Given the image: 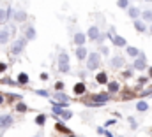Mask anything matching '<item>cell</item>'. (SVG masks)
Returning <instances> with one entry per match:
<instances>
[{"instance_id":"8992f818","label":"cell","mask_w":152,"mask_h":137,"mask_svg":"<svg viewBox=\"0 0 152 137\" xmlns=\"http://www.w3.org/2000/svg\"><path fill=\"white\" fill-rule=\"evenodd\" d=\"M11 125H12V116L2 114V116H0V128H9Z\"/></svg>"},{"instance_id":"7c38bea8","label":"cell","mask_w":152,"mask_h":137,"mask_svg":"<svg viewBox=\"0 0 152 137\" xmlns=\"http://www.w3.org/2000/svg\"><path fill=\"white\" fill-rule=\"evenodd\" d=\"M14 19H16L18 23L25 21V19H27V12H25V11H16V12H14Z\"/></svg>"},{"instance_id":"6da1fadb","label":"cell","mask_w":152,"mask_h":137,"mask_svg":"<svg viewBox=\"0 0 152 137\" xmlns=\"http://www.w3.org/2000/svg\"><path fill=\"white\" fill-rule=\"evenodd\" d=\"M101 65V55L99 53H90L87 55V68L88 70H96Z\"/></svg>"},{"instance_id":"5b68a950","label":"cell","mask_w":152,"mask_h":137,"mask_svg":"<svg viewBox=\"0 0 152 137\" xmlns=\"http://www.w3.org/2000/svg\"><path fill=\"white\" fill-rule=\"evenodd\" d=\"M108 95L106 93H99V95H94L92 97V100H94V105L96 107H99V105H104V102H108Z\"/></svg>"},{"instance_id":"ba28073f","label":"cell","mask_w":152,"mask_h":137,"mask_svg":"<svg viewBox=\"0 0 152 137\" xmlns=\"http://www.w3.org/2000/svg\"><path fill=\"white\" fill-rule=\"evenodd\" d=\"M66 107H67V104H62V102H53L51 104V109H53V112H55L57 116H60L62 109H66Z\"/></svg>"},{"instance_id":"1f68e13d","label":"cell","mask_w":152,"mask_h":137,"mask_svg":"<svg viewBox=\"0 0 152 137\" xmlns=\"http://www.w3.org/2000/svg\"><path fill=\"white\" fill-rule=\"evenodd\" d=\"M57 128H58V130H64L66 134H71V132H69V130H67V128H66V127L62 125V123H58V125H57Z\"/></svg>"},{"instance_id":"8fae6325","label":"cell","mask_w":152,"mask_h":137,"mask_svg":"<svg viewBox=\"0 0 152 137\" xmlns=\"http://www.w3.org/2000/svg\"><path fill=\"white\" fill-rule=\"evenodd\" d=\"M85 90H87V86H85L83 83H76L75 88H73V92H75L76 95H83V93H85Z\"/></svg>"},{"instance_id":"4316f807","label":"cell","mask_w":152,"mask_h":137,"mask_svg":"<svg viewBox=\"0 0 152 137\" xmlns=\"http://www.w3.org/2000/svg\"><path fill=\"white\" fill-rule=\"evenodd\" d=\"M117 5H118L120 9H127V7H129V0H118Z\"/></svg>"},{"instance_id":"d6a6232c","label":"cell","mask_w":152,"mask_h":137,"mask_svg":"<svg viewBox=\"0 0 152 137\" xmlns=\"http://www.w3.org/2000/svg\"><path fill=\"white\" fill-rule=\"evenodd\" d=\"M101 53H103V55H108V53H110V49H108L106 46H103V48H101Z\"/></svg>"},{"instance_id":"9c48e42d","label":"cell","mask_w":152,"mask_h":137,"mask_svg":"<svg viewBox=\"0 0 152 137\" xmlns=\"http://www.w3.org/2000/svg\"><path fill=\"white\" fill-rule=\"evenodd\" d=\"M75 51H76V58H78V60H85L87 55H88V51H87L83 46H78V49H75Z\"/></svg>"},{"instance_id":"30bf717a","label":"cell","mask_w":152,"mask_h":137,"mask_svg":"<svg viewBox=\"0 0 152 137\" xmlns=\"http://www.w3.org/2000/svg\"><path fill=\"white\" fill-rule=\"evenodd\" d=\"M108 37H110V39L113 40L115 46H120V48H122V46H126V39H122V37H118V35H113V32L108 35Z\"/></svg>"},{"instance_id":"f35d334b","label":"cell","mask_w":152,"mask_h":137,"mask_svg":"<svg viewBox=\"0 0 152 137\" xmlns=\"http://www.w3.org/2000/svg\"><path fill=\"white\" fill-rule=\"evenodd\" d=\"M149 74H151V76H152V68H151V70H149Z\"/></svg>"},{"instance_id":"5bb4252c","label":"cell","mask_w":152,"mask_h":137,"mask_svg":"<svg viewBox=\"0 0 152 137\" xmlns=\"http://www.w3.org/2000/svg\"><path fill=\"white\" fill-rule=\"evenodd\" d=\"M134 28L138 30V32H147V27H145V23L143 21H140V19H134Z\"/></svg>"},{"instance_id":"60d3db41","label":"cell","mask_w":152,"mask_h":137,"mask_svg":"<svg viewBox=\"0 0 152 137\" xmlns=\"http://www.w3.org/2000/svg\"><path fill=\"white\" fill-rule=\"evenodd\" d=\"M69 137H73V136H69Z\"/></svg>"},{"instance_id":"277c9868","label":"cell","mask_w":152,"mask_h":137,"mask_svg":"<svg viewBox=\"0 0 152 137\" xmlns=\"http://www.w3.org/2000/svg\"><path fill=\"white\" fill-rule=\"evenodd\" d=\"M147 67V60H145V55H138L136 56V60H134V68L136 70H143V68Z\"/></svg>"},{"instance_id":"e0dca14e","label":"cell","mask_w":152,"mask_h":137,"mask_svg":"<svg viewBox=\"0 0 152 137\" xmlns=\"http://www.w3.org/2000/svg\"><path fill=\"white\" fill-rule=\"evenodd\" d=\"M96 79H97V83H99V84H104V83H108V76H106V72H99Z\"/></svg>"},{"instance_id":"d590c367","label":"cell","mask_w":152,"mask_h":137,"mask_svg":"<svg viewBox=\"0 0 152 137\" xmlns=\"http://www.w3.org/2000/svg\"><path fill=\"white\" fill-rule=\"evenodd\" d=\"M115 123V120H108V121H106V127H110V125H113Z\"/></svg>"},{"instance_id":"7a4b0ae2","label":"cell","mask_w":152,"mask_h":137,"mask_svg":"<svg viewBox=\"0 0 152 137\" xmlns=\"http://www.w3.org/2000/svg\"><path fill=\"white\" fill-rule=\"evenodd\" d=\"M58 70L60 72H69V56L66 51H62L58 55Z\"/></svg>"},{"instance_id":"4fadbf2b","label":"cell","mask_w":152,"mask_h":137,"mask_svg":"<svg viewBox=\"0 0 152 137\" xmlns=\"http://www.w3.org/2000/svg\"><path fill=\"white\" fill-rule=\"evenodd\" d=\"M126 53H127L129 56H133V58H136V56L140 55L138 48H134V46H127V48H126Z\"/></svg>"},{"instance_id":"2e32d148","label":"cell","mask_w":152,"mask_h":137,"mask_svg":"<svg viewBox=\"0 0 152 137\" xmlns=\"http://www.w3.org/2000/svg\"><path fill=\"white\" fill-rule=\"evenodd\" d=\"M85 40H87V35H83V34H76L75 35V42L78 44V46H83Z\"/></svg>"},{"instance_id":"603a6c76","label":"cell","mask_w":152,"mask_h":137,"mask_svg":"<svg viewBox=\"0 0 152 137\" xmlns=\"http://www.w3.org/2000/svg\"><path fill=\"white\" fill-rule=\"evenodd\" d=\"M18 83H21V84H27V83H28V76H27L25 72H21V74L18 76Z\"/></svg>"},{"instance_id":"836d02e7","label":"cell","mask_w":152,"mask_h":137,"mask_svg":"<svg viewBox=\"0 0 152 137\" xmlns=\"http://www.w3.org/2000/svg\"><path fill=\"white\" fill-rule=\"evenodd\" d=\"M55 88H57V90H64V83H60V81H58V83L55 84Z\"/></svg>"},{"instance_id":"52a82bcc","label":"cell","mask_w":152,"mask_h":137,"mask_svg":"<svg viewBox=\"0 0 152 137\" xmlns=\"http://www.w3.org/2000/svg\"><path fill=\"white\" fill-rule=\"evenodd\" d=\"M99 28H97V27H90V28H88V32H87V37H88V39H90V40H97V39H99Z\"/></svg>"},{"instance_id":"f1b7e54d","label":"cell","mask_w":152,"mask_h":137,"mask_svg":"<svg viewBox=\"0 0 152 137\" xmlns=\"http://www.w3.org/2000/svg\"><path fill=\"white\" fill-rule=\"evenodd\" d=\"M5 21H7V14L4 9H0V23H5Z\"/></svg>"},{"instance_id":"ab89813d","label":"cell","mask_w":152,"mask_h":137,"mask_svg":"<svg viewBox=\"0 0 152 137\" xmlns=\"http://www.w3.org/2000/svg\"><path fill=\"white\" fill-rule=\"evenodd\" d=\"M151 34H152V25H151Z\"/></svg>"},{"instance_id":"9a60e30c","label":"cell","mask_w":152,"mask_h":137,"mask_svg":"<svg viewBox=\"0 0 152 137\" xmlns=\"http://www.w3.org/2000/svg\"><path fill=\"white\" fill-rule=\"evenodd\" d=\"M9 30L7 28H4V30H0V44H5L7 40H9Z\"/></svg>"},{"instance_id":"8d00e7d4","label":"cell","mask_w":152,"mask_h":137,"mask_svg":"<svg viewBox=\"0 0 152 137\" xmlns=\"http://www.w3.org/2000/svg\"><path fill=\"white\" fill-rule=\"evenodd\" d=\"M5 70V63H0V72H4Z\"/></svg>"},{"instance_id":"4dcf8cb0","label":"cell","mask_w":152,"mask_h":137,"mask_svg":"<svg viewBox=\"0 0 152 137\" xmlns=\"http://www.w3.org/2000/svg\"><path fill=\"white\" fill-rule=\"evenodd\" d=\"M36 93H37V95H41V97H46V99L50 97V93H48V92H44V90H37Z\"/></svg>"},{"instance_id":"7402d4cb","label":"cell","mask_w":152,"mask_h":137,"mask_svg":"<svg viewBox=\"0 0 152 137\" xmlns=\"http://www.w3.org/2000/svg\"><path fill=\"white\" fill-rule=\"evenodd\" d=\"M25 39H27V40H32V39H36V28H32V27H30V28L27 30V37H25Z\"/></svg>"},{"instance_id":"ffe728a7","label":"cell","mask_w":152,"mask_h":137,"mask_svg":"<svg viewBox=\"0 0 152 137\" xmlns=\"http://www.w3.org/2000/svg\"><path fill=\"white\" fill-rule=\"evenodd\" d=\"M136 109H138L140 112H143V111H147V109H149V104L145 102V100H142V102L136 104Z\"/></svg>"},{"instance_id":"44dd1931","label":"cell","mask_w":152,"mask_h":137,"mask_svg":"<svg viewBox=\"0 0 152 137\" xmlns=\"http://www.w3.org/2000/svg\"><path fill=\"white\" fill-rule=\"evenodd\" d=\"M57 100H60L62 104H67V100H69V97H67L66 93H62V92H58V93H57Z\"/></svg>"},{"instance_id":"83f0119b","label":"cell","mask_w":152,"mask_h":137,"mask_svg":"<svg viewBox=\"0 0 152 137\" xmlns=\"http://www.w3.org/2000/svg\"><path fill=\"white\" fill-rule=\"evenodd\" d=\"M142 16H143V19H145V21H152V11H143V14H142Z\"/></svg>"},{"instance_id":"cb8c5ba5","label":"cell","mask_w":152,"mask_h":137,"mask_svg":"<svg viewBox=\"0 0 152 137\" xmlns=\"http://www.w3.org/2000/svg\"><path fill=\"white\" fill-rule=\"evenodd\" d=\"M71 116H73V112H71V111L62 109V112H60V118H62V120H71Z\"/></svg>"},{"instance_id":"d4e9b609","label":"cell","mask_w":152,"mask_h":137,"mask_svg":"<svg viewBox=\"0 0 152 137\" xmlns=\"http://www.w3.org/2000/svg\"><path fill=\"white\" fill-rule=\"evenodd\" d=\"M117 90H118V83H117V81H112V83H108V92L115 93Z\"/></svg>"},{"instance_id":"d6986e66","label":"cell","mask_w":152,"mask_h":137,"mask_svg":"<svg viewBox=\"0 0 152 137\" xmlns=\"http://www.w3.org/2000/svg\"><path fill=\"white\" fill-rule=\"evenodd\" d=\"M127 12H129V16H131V18H134V19L140 16V11H138L136 7H127Z\"/></svg>"},{"instance_id":"3957f363","label":"cell","mask_w":152,"mask_h":137,"mask_svg":"<svg viewBox=\"0 0 152 137\" xmlns=\"http://www.w3.org/2000/svg\"><path fill=\"white\" fill-rule=\"evenodd\" d=\"M25 44H27V39H18L14 44H12V55H18V53H21L23 51V48H25Z\"/></svg>"},{"instance_id":"f546056e","label":"cell","mask_w":152,"mask_h":137,"mask_svg":"<svg viewBox=\"0 0 152 137\" xmlns=\"http://www.w3.org/2000/svg\"><path fill=\"white\" fill-rule=\"evenodd\" d=\"M16 111H18V112H25V111H27V105H25V104H18V105H16Z\"/></svg>"},{"instance_id":"e575fe53","label":"cell","mask_w":152,"mask_h":137,"mask_svg":"<svg viewBox=\"0 0 152 137\" xmlns=\"http://www.w3.org/2000/svg\"><path fill=\"white\" fill-rule=\"evenodd\" d=\"M103 136H106V137H115L113 134H112V132H108V130H104V132H103Z\"/></svg>"},{"instance_id":"484cf974","label":"cell","mask_w":152,"mask_h":137,"mask_svg":"<svg viewBox=\"0 0 152 137\" xmlns=\"http://www.w3.org/2000/svg\"><path fill=\"white\" fill-rule=\"evenodd\" d=\"M36 123H37L39 127H42V125L46 123V116H44V114H39L37 118H36Z\"/></svg>"},{"instance_id":"74e56055","label":"cell","mask_w":152,"mask_h":137,"mask_svg":"<svg viewBox=\"0 0 152 137\" xmlns=\"http://www.w3.org/2000/svg\"><path fill=\"white\" fill-rule=\"evenodd\" d=\"M4 102V97H2V95H0V104Z\"/></svg>"},{"instance_id":"ac0fdd59","label":"cell","mask_w":152,"mask_h":137,"mask_svg":"<svg viewBox=\"0 0 152 137\" xmlns=\"http://www.w3.org/2000/svg\"><path fill=\"white\" fill-rule=\"evenodd\" d=\"M112 65H113V67H122V65H124V58H122V56H113V58H112Z\"/></svg>"}]
</instances>
